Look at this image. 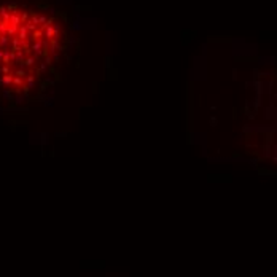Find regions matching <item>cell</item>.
Segmentation results:
<instances>
[{
	"label": "cell",
	"instance_id": "cell-1",
	"mask_svg": "<svg viewBox=\"0 0 277 277\" xmlns=\"http://www.w3.org/2000/svg\"><path fill=\"white\" fill-rule=\"evenodd\" d=\"M64 21L45 7L8 0L0 3V89L29 94L48 81L64 56Z\"/></svg>",
	"mask_w": 277,
	"mask_h": 277
}]
</instances>
